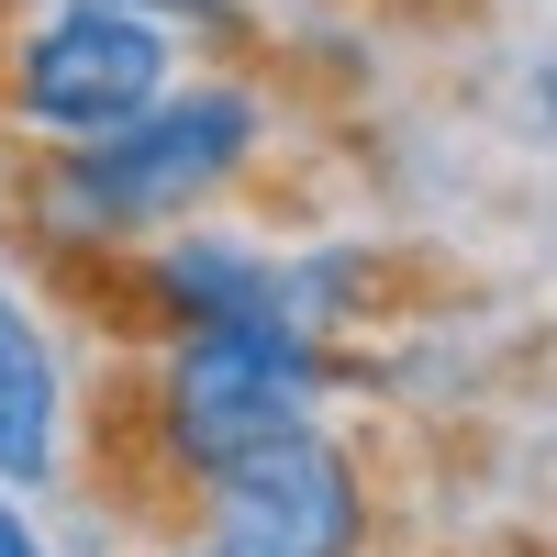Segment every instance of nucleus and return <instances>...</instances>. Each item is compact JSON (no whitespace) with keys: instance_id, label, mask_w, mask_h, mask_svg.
Masks as SVG:
<instances>
[{"instance_id":"obj_1","label":"nucleus","mask_w":557,"mask_h":557,"mask_svg":"<svg viewBox=\"0 0 557 557\" xmlns=\"http://www.w3.org/2000/svg\"><path fill=\"white\" fill-rule=\"evenodd\" d=\"M268 157V101L246 78H190L157 89L134 123L78 134V146H34L23 168V223L45 257H112L134 235L212 212L235 178Z\"/></svg>"},{"instance_id":"obj_2","label":"nucleus","mask_w":557,"mask_h":557,"mask_svg":"<svg viewBox=\"0 0 557 557\" xmlns=\"http://www.w3.org/2000/svg\"><path fill=\"white\" fill-rule=\"evenodd\" d=\"M335 380H346V357L323 346L312 323H290V312L190 323V335H157L146 391H134V435H146V457L190 491L201 469H223V457L312 424Z\"/></svg>"},{"instance_id":"obj_3","label":"nucleus","mask_w":557,"mask_h":557,"mask_svg":"<svg viewBox=\"0 0 557 557\" xmlns=\"http://www.w3.org/2000/svg\"><path fill=\"white\" fill-rule=\"evenodd\" d=\"M178 78V23L134 12V0H57L45 23L0 45V112L45 146L112 134Z\"/></svg>"},{"instance_id":"obj_4","label":"nucleus","mask_w":557,"mask_h":557,"mask_svg":"<svg viewBox=\"0 0 557 557\" xmlns=\"http://www.w3.org/2000/svg\"><path fill=\"white\" fill-rule=\"evenodd\" d=\"M190 513L235 557H368V535H380L368 469H357L346 435H323V412L268 435V446H246V457H223V469H201Z\"/></svg>"},{"instance_id":"obj_5","label":"nucleus","mask_w":557,"mask_h":557,"mask_svg":"<svg viewBox=\"0 0 557 557\" xmlns=\"http://www.w3.org/2000/svg\"><path fill=\"white\" fill-rule=\"evenodd\" d=\"M57 412H67L57 346H45V323L0 290V491H45L57 480Z\"/></svg>"},{"instance_id":"obj_6","label":"nucleus","mask_w":557,"mask_h":557,"mask_svg":"<svg viewBox=\"0 0 557 557\" xmlns=\"http://www.w3.org/2000/svg\"><path fill=\"white\" fill-rule=\"evenodd\" d=\"M134 12H157V23H190V34H246L257 0H134Z\"/></svg>"},{"instance_id":"obj_7","label":"nucleus","mask_w":557,"mask_h":557,"mask_svg":"<svg viewBox=\"0 0 557 557\" xmlns=\"http://www.w3.org/2000/svg\"><path fill=\"white\" fill-rule=\"evenodd\" d=\"M0 557H45V535H34V524L12 513V502H0Z\"/></svg>"},{"instance_id":"obj_8","label":"nucleus","mask_w":557,"mask_h":557,"mask_svg":"<svg viewBox=\"0 0 557 557\" xmlns=\"http://www.w3.org/2000/svg\"><path fill=\"white\" fill-rule=\"evenodd\" d=\"M535 112H546V123H557V57H546V67H535Z\"/></svg>"},{"instance_id":"obj_9","label":"nucleus","mask_w":557,"mask_h":557,"mask_svg":"<svg viewBox=\"0 0 557 557\" xmlns=\"http://www.w3.org/2000/svg\"><path fill=\"white\" fill-rule=\"evenodd\" d=\"M157 557H235V546H212V535H201V546H157Z\"/></svg>"}]
</instances>
